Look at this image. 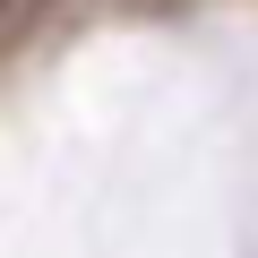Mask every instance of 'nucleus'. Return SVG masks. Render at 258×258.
<instances>
[{"instance_id": "obj_1", "label": "nucleus", "mask_w": 258, "mask_h": 258, "mask_svg": "<svg viewBox=\"0 0 258 258\" xmlns=\"http://www.w3.org/2000/svg\"><path fill=\"white\" fill-rule=\"evenodd\" d=\"M35 9H43V0H9V26H26V18H35Z\"/></svg>"}]
</instances>
